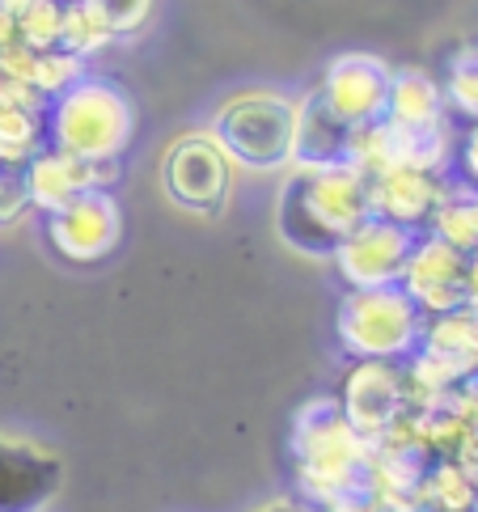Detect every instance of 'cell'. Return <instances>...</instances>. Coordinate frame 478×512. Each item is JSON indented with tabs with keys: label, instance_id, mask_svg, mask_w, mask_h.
Returning <instances> with one entry per match:
<instances>
[{
	"label": "cell",
	"instance_id": "cell-30",
	"mask_svg": "<svg viewBox=\"0 0 478 512\" xmlns=\"http://www.w3.org/2000/svg\"><path fill=\"white\" fill-rule=\"evenodd\" d=\"M17 43V30H13V17L5 13V5H0V56H5V51Z\"/></svg>",
	"mask_w": 478,
	"mask_h": 512
},
{
	"label": "cell",
	"instance_id": "cell-31",
	"mask_svg": "<svg viewBox=\"0 0 478 512\" xmlns=\"http://www.w3.org/2000/svg\"><path fill=\"white\" fill-rule=\"evenodd\" d=\"M254 512H314V508H305L301 500H271V504L254 508Z\"/></svg>",
	"mask_w": 478,
	"mask_h": 512
},
{
	"label": "cell",
	"instance_id": "cell-17",
	"mask_svg": "<svg viewBox=\"0 0 478 512\" xmlns=\"http://www.w3.org/2000/svg\"><path fill=\"white\" fill-rule=\"evenodd\" d=\"M419 352L440 360L466 386V381L478 373V314L462 305V309H453V314L424 318Z\"/></svg>",
	"mask_w": 478,
	"mask_h": 512
},
{
	"label": "cell",
	"instance_id": "cell-18",
	"mask_svg": "<svg viewBox=\"0 0 478 512\" xmlns=\"http://www.w3.org/2000/svg\"><path fill=\"white\" fill-rule=\"evenodd\" d=\"M385 119L398 127H445V89L436 77L419 68H402L390 77V98H385Z\"/></svg>",
	"mask_w": 478,
	"mask_h": 512
},
{
	"label": "cell",
	"instance_id": "cell-21",
	"mask_svg": "<svg viewBox=\"0 0 478 512\" xmlns=\"http://www.w3.org/2000/svg\"><path fill=\"white\" fill-rule=\"evenodd\" d=\"M347 166H352L360 178H377L398 170V132L390 119L377 123H360L347 136Z\"/></svg>",
	"mask_w": 478,
	"mask_h": 512
},
{
	"label": "cell",
	"instance_id": "cell-27",
	"mask_svg": "<svg viewBox=\"0 0 478 512\" xmlns=\"http://www.w3.org/2000/svg\"><path fill=\"white\" fill-rule=\"evenodd\" d=\"M26 208H30V195H26V178H22V170L0 166V225L22 221Z\"/></svg>",
	"mask_w": 478,
	"mask_h": 512
},
{
	"label": "cell",
	"instance_id": "cell-28",
	"mask_svg": "<svg viewBox=\"0 0 478 512\" xmlns=\"http://www.w3.org/2000/svg\"><path fill=\"white\" fill-rule=\"evenodd\" d=\"M457 166H462V182L478 191V119L466 127L462 149H457Z\"/></svg>",
	"mask_w": 478,
	"mask_h": 512
},
{
	"label": "cell",
	"instance_id": "cell-15",
	"mask_svg": "<svg viewBox=\"0 0 478 512\" xmlns=\"http://www.w3.org/2000/svg\"><path fill=\"white\" fill-rule=\"evenodd\" d=\"M432 462L436 457L415 441V432L407 428V419H402L369 453V487H364V496H369L373 508L398 504V500H419V487H424Z\"/></svg>",
	"mask_w": 478,
	"mask_h": 512
},
{
	"label": "cell",
	"instance_id": "cell-5",
	"mask_svg": "<svg viewBox=\"0 0 478 512\" xmlns=\"http://www.w3.org/2000/svg\"><path fill=\"white\" fill-rule=\"evenodd\" d=\"M339 343L352 360H390L402 364L419 352L424 314L398 284L390 288H347L339 305Z\"/></svg>",
	"mask_w": 478,
	"mask_h": 512
},
{
	"label": "cell",
	"instance_id": "cell-16",
	"mask_svg": "<svg viewBox=\"0 0 478 512\" xmlns=\"http://www.w3.org/2000/svg\"><path fill=\"white\" fill-rule=\"evenodd\" d=\"M347 127L330 106L309 94L297 102V144H292V166H309V170H326V166H347Z\"/></svg>",
	"mask_w": 478,
	"mask_h": 512
},
{
	"label": "cell",
	"instance_id": "cell-11",
	"mask_svg": "<svg viewBox=\"0 0 478 512\" xmlns=\"http://www.w3.org/2000/svg\"><path fill=\"white\" fill-rule=\"evenodd\" d=\"M390 64L369 51H343V56L330 60V68L322 72L318 98L335 111L347 127L360 123H377L385 119V98H390Z\"/></svg>",
	"mask_w": 478,
	"mask_h": 512
},
{
	"label": "cell",
	"instance_id": "cell-1",
	"mask_svg": "<svg viewBox=\"0 0 478 512\" xmlns=\"http://www.w3.org/2000/svg\"><path fill=\"white\" fill-rule=\"evenodd\" d=\"M275 233L305 259H335L360 221H369V178L352 166H292L275 191Z\"/></svg>",
	"mask_w": 478,
	"mask_h": 512
},
{
	"label": "cell",
	"instance_id": "cell-13",
	"mask_svg": "<svg viewBox=\"0 0 478 512\" xmlns=\"http://www.w3.org/2000/svg\"><path fill=\"white\" fill-rule=\"evenodd\" d=\"M30 208L39 212H60L85 191H110V182L119 178V161H85L60 149H43L39 157L22 170Z\"/></svg>",
	"mask_w": 478,
	"mask_h": 512
},
{
	"label": "cell",
	"instance_id": "cell-33",
	"mask_svg": "<svg viewBox=\"0 0 478 512\" xmlns=\"http://www.w3.org/2000/svg\"><path fill=\"white\" fill-rule=\"evenodd\" d=\"M322 512H377L369 500H343V504H330V508H322Z\"/></svg>",
	"mask_w": 478,
	"mask_h": 512
},
{
	"label": "cell",
	"instance_id": "cell-22",
	"mask_svg": "<svg viewBox=\"0 0 478 512\" xmlns=\"http://www.w3.org/2000/svg\"><path fill=\"white\" fill-rule=\"evenodd\" d=\"M419 500L432 512H478V479L466 474L453 457H436L424 487H419Z\"/></svg>",
	"mask_w": 478,
	"mask_h": 512
},
{
	"label": "cell",
	"instance_id": "cell-34",
	"mask_svg": "<svg viewBox=\"0 0 478 512\" xmlns=\"http://www.w3.org/2000/svg\"><path fill=\"white\" fill-rule=\"evenodd\" d=\"M466 390H470V398H474V402H478V373H474V377H470V381H466Z\"/></svg>",
	"mask_w": 478,
	"mask_h": 512
},
{
	"label": "cell",
	"instance_id": "cell-4",
	"mask_svg": "<svg viewBox=\"0 0 478 512\" xmlns=\"http://www.w3.org/2000/svg\"><path fill=\"white\" fill-rule=\"evenodd\" d=\"M212 140L225 149L233 170L275 174L292 170V144H297V102L271 89L233 94L212 119Z\"/></svg>",
	"mask_w": 478,
	"mask_h": 512
},
{
	"label": "cell",
	"instance_id": "cell-32",
	"mask_svg": "<svg viewBox=\"0 0 478 512\" xmlns=\"http://www.w3.org/2000/svg\"><path fill=\"white\" fill-rule=\"evenodd\" d=\"M377 512H432L424 500H398V504H385V508H377Z\"/></svg>",
	"mask_w": 478,
	"mask_h": 512
},
{
	"label": "cell",
	"instance_id": "cell-8",
	"mask_svg": "<svg viewBox=\"0 0 478 512\" xmlns=\"http://www.w3.org/2000/svg\"><path fill=\"white\" fill-rule=\"evenodd\" d=\"M64 487V457L0 428V512H43Z\"/></svg>",
	"mask_w": 478,
	"mask_h": 512
},
{
	"label": "cell",
	"instance_id": "cell-29",
	"mask_svg": "<svg viewBox=\"0 0 478 512\" xmlns=\"http://www.w3.org/2000/svg\"><path fill=\"white\" fill-rule=\"evenodd\" d=\"M466 309L478 314V254H470V267H466Z\"/></svg>",
	"mask_w": 478,
	"mask_h": 512
},
{
	"label": "cell",
	"instance_id": "cell-14",
	"mask_svg": "<svg viewBox=\"0 0 478 512\" xmlns=\"http://www.w3.org/2000/svg\"><path fill=\"white\" fill-rule=\"evenodd\" d=\"M445 191H449L445 174H428V170L377 174V178H369V216L424 237L432 229L436 208L445 204Z\"/></svg>",
	"mask_w": 478,
	"mask_h": 512
},
{
	"label": "cell",
	"instance_id": "cell-26",
	"mask_svg": "<svg viewBox=\"0 0 478 512\" xmlns=\"http://www.w3.org/2000/svg\"><path fill=\"white\" fill-rule=\"evenodd\" d=\"M89 9H94V17L98 22L115 34H136V30H144V22L153 17V5L157 0H85Z\"/></svg>",
	"mask_w": 478,
	"mask_h": 512
},
{
	"label": "cell",
	"instance_id": "cell-24",
	"mask_svg": "<svg viewBox=\"0 0 478 512\" xmlns=\"http://www.w3.org/2000/svg\"><path fill=\"white\" fill-rule=\"evenodd\" d=\"M0 5L13 17V30H17V43L22 47H30V51L55 47V39H60V17H64L60 0H0Z\"/></svg>",
	"mask_w": 478,
	"mask_h": 512
},
{
	"label": "cell",
	"instance_id": "cell-7",
	"mask_svg": "<svg viewBox=\"0 0 478 512\" xmlns=\"http://www.w3.org/2000/svg\"><path fill=\"white\" fill-rule=\"evenodd\" d=\"M339 411L360 441L377 445L407 419V394H402V369L390 360H356L343 373Z\"/></svg>",
	"mask_w": 478,
	"mask_h": 512
},
{
	"label": "cell",
	"instance_id": "cell-35",
	"mask_svg": "<svg viewBox=\"0 0 478 512\" xmlns=\"http://www.w3.org/2000/svg\"><path fill=\"white\" fill-rule=\"evenodd\" d=\"M60 5H72V0H60Z\"/></svg>",
	"mask_w": 478,
	"mask_h": 512
},
{
	"label": "cell",
	"instance_id": "cell-3",
	"mask_svg": "<svg viewBox=\"0 0 478 512\" xmlns=\"http://www.w3.org/2000/svg\"><path fill=\"white\" fill-rule=\"evenodd\" d=\"M136 111L127 94L110 81L81 77L77 85L51 102L47 115V149H60L85 161H119L132 144Z\"/></svg>",
	"mask_w": 478,
	"mask_h": 512
},
{
	"label": "cell",
	"instance_id": "cell-10",
	"mask_svg": "<svg viewBox=\"0 0 478 512\" xmlns=\"http://www.w3.org/2000/svg\"><path fill=\"white\" fill-rule=\"evenodd\" d=\"M415 237L419 233L369 216V221H360L347 233V242L335 250L330 263H335L347 288H390L402 280V267H407L415 250Z\"/></svg>",
	"mask_w": 478,
	"mask_h": 512
},
{
	"label": "cell",
	"instance_id": "cell-25",
	"mask_svg": "<svg viewBox=\"0 0 478 512\" xmlns=\"http://www.w3.org/2000/svg\"><path fill=\"white\" fill-rule=\"evenodd\" d=\"M445 89V106H453L457 115H466L470 123L478 119V47H462L449 60V81Z\"/></svg>",
	"mask_w": 478,
	"mask_h": 512
},
{
	"label": "cell",
	"instance_id": "cell-9",
	"mask_svg": "<svg viewBox=\"0 0 478 512\" xmlns=\"http://www.w3.org/2000/svg\"><path fill=\"white\" fill-rule=\"evenodd\" d=\"M123 237V212L110 191H85L60 212H47V242L68 263H98Z\"/></svg>",
	"mask_w": 478,
	"mask_h": 512
},
{
	"label": "cell",
	"instance_id": "cell-6",
	"mask_svg": "<svg viewBox=\"0 0 478 512\" xmlns=\"http://www.w3.org/2000/svg\"><path fill=\"white\" fill-rule=\"evenodd\" d=\"M233 187V161L212 140V132L178 136L161 157V191L170 204L195 216H216Z\"/></svg>",
	"mask_w": 478,
	"mask_h": 512
},
{
	"label": "cell",
	"instance_id": "cell-20",
	"mask_svg": "<svg viewBox=\"0 0 478 512\" xmlns=\"http://www.w3.org/2000/svg\"><path fill=\"white\" fill-rule=\"evenodd\" d=\"M47 149V115L22 111V106H0V166L26 170Z\"/></svg>",
	"mask_w": 478,
	"mask_h": 512
},
{
	"label": "cell",
	"instance_id": "cell-12",
	"mask_svg": "<svg viewBox=\"0 0 478 512\" xmlns=\"http://www.w3.org/2000/svg\"><path fill=\"white\" fill-rule=\"evenodd\" d=\"M466 267H470L466 254H457L440 237L424 233V237H415V250L407 267H402L398 288L407 292L411 305L424 318L453 314V309L466 305Z\"/></svg>",
	"mask_w": 478,
	"mask_h": 512
},
{
	"label": "cell",
	"instance_id": "cell-2",
	"mask_svg": "<svg viewBox=\"0 0 478 512\" xmlns=\"http://www.w3.org/2000/svg\"><path fill=\"white\" fill-rule=\"evenodd\" d=\"M292 474L305 508H330L343 500H369V453L373 445L360 441L339 411L335 394H318L292 419Z\"/></svg>",
	"mask_w": 478,
	"mask_h": 512
},
{
	"label": "cell",
	"instance_id": "cell-19",
	"mask_svg": "<svg viewBox=\"0 0 478 512\" xmlns=\"http://www.w3.org/2000/svg\"><path fill=\"white\" fill-rule=\"evenodd\" d=\"M432 237H440L445 246H453L457 254H478V191L466 187V182H449L445 191V204L436 208L432 216Z\"/></svg>",
	"mask_w": 478,
	"mask_h": 512
},
{
	"label": "cell",
	"instance_id": "cell-23",
	"mask_svg": "<svg viewBox=\"0 0 478 512\" xmlns=\"http://www.w3.org/2000/svg\"><path fill=\"white\" fill-rule=\"evenodd\" d=\"M110 43H115V34H110L94 9L85 5V0H72V5H64V17H60V39H55V51H64V56L72 60H94L98 51H106Z\"/></svg>",
	"mask_w": 478,
	"mask_h": 512
}]
</instances>
